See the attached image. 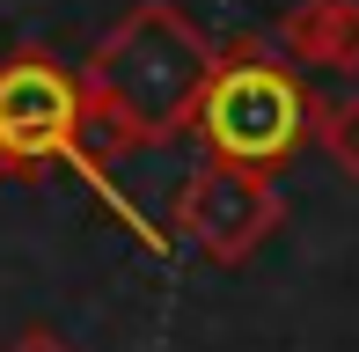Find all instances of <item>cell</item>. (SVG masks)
I'll use <instances>...</instances> for the list:
<instances>
[{"instance_id": "6da1fadb", "label": "cell", "mask_w": 359, "mask_h": 352, "mask_svg": "<svg viewBox=\"0 0 359 352\" xmlns=\"http://www.w3.org/2000/svg\"><path fill=\"white\" fill-rule=\"evenodd\" d=\"M213 37L176 0H140L95 37L81 59V103H88V176H103L118 154H154L191 140Z\"/></svg>"}, {"instance_id": "7a4b0ae2", "label": "cell", "mask_w": 359, "mask_h": 352, "mask_svg": "<svg viewBox=\"0 0 359 352\" xmlns=\"http://www.w3.org/2000/svg\"><path fill=\"white\" fill-rule=\"evenodd\" d=\"M308 81L301 67H286L279 44L242 29V37L213 44V67H205L198 110H191V140H198L213 162L279 176L293 154L308 147Z\"/></svg>"}, {"instance_id": "3957f363", "label": "cell", "mask_w": 359, "mask_h": 352, "mask_svg": "<svg viewBox=\"0 0 359 352\" xmlns=\"http://www.w3.org/2000/svg\"><path fill=\"white\" fill-rule=\"evenodd\" d=\"M52 162L88 169V103H81V74L52 59L44 44L0 59V169L37 176Z\"/></svg>"}, {"instance_id": "277c9868", "label": "cell", "mask_w": 359, "mask_h": 352, "mask_svg": "<svg viewBox=\"0 0 359 352\" xmlns=\"http://www.w3.org/2000/svg\"><path fill=\"white\" fill-rule=\"evenodd\" d=\"M279 228H286V191L257 169L213 162V154L176 184V205H169V243H184L191 257H205L220 271L250 264Z\"/></svg>"}, {"instance_id": "5b68a950", "label": "cell", "mask_w": 359, "mask_h": 352, "mask_svg": "<svg viewBox=\"0 0 359 352\" xmlns=\"http://www.w3.org/2000/svg\"><path fill=\"white\" fill-rule=\"evenodd\" d=\"M286 67L316 74H359V0H293L271 29Z\"/></svg>"}, {"instance_id": "8992f818", "label": "cell", "mask_w": 359, "mask_h": 352, "mask_svg": "<svg viewBox=\"0 0 359 352\" xmlns=\"http://www.w3.org/2000/svg\"><path fill=\"white\" fill-rule=\"evenodd\" d=\"M308 140L330 154V169L345 176V184H359V95H323V103H308Z\"/></svg>"}, {"instance_id": "52a82bcc", "label": "cell", "mask_w": 359, "mask_h": 352, "mask_svg": "<svg viewBox=\"0 0 359 352\" xmlns=\"http://www.w3.org/2000/svg\"><path fill=\"white\" fill-rule=\"evenodd\" d=\"M8 352H81V345H74V338H59L52 323H29V330H22V338H15Z\"/></svg>"}]
</instances>
